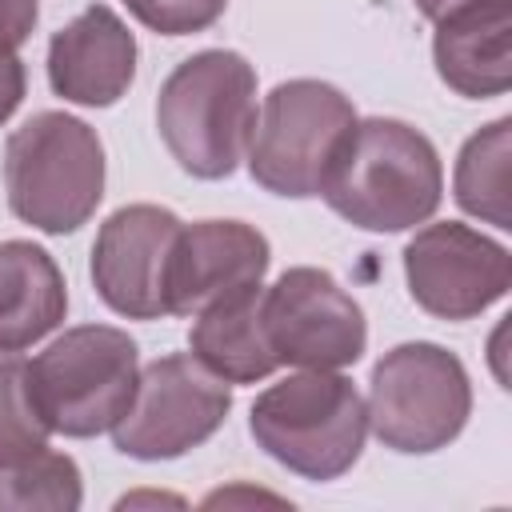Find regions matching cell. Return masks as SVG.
I'll list each match as a JSON object with an SVG mask.
<instances>
[{"mask_svg": "<svg viewBox=\"0 0 512 512\" xmlns=\"http://www.w3.org/2000/svg\"><path fill=\"white\" fill-rule=\"evenodd\" d=\"M436 76L464 100L504 96L512 84V0H468L432 20Z\"/></svg>", "mask_w": 512, "mask_h": 512, "instance_id": "5bb4252c", "label": "cell"}, {"mask_svg": "<svg viewBox=\"0 0 512 512\" xmlns=\"http://www.w3.org/2000/svg\"><path fill=\"white\" fill-rule=\"evenodd\" d=\"M264 336L280 364L352 368L368 348V320L356 296L328 268H288L260 292Z\"/></svg>", "mask_w": 512, "mask_h": 512, "instance_id": "9c48e42d", "label": "cell"}, {"mask_svg": "<svg viewBox=\"0 0 512 512\" xmlns=\"http://www.w3.org/2000/svg\"><path fill=\"white\" fill-rule=\"evenodd\" d=\"M256 68L236 48L184 56L156 92V128L172 160L196 180H224L256 132Z\"/></svg>", "mask_w": 512, "mask_h": 512, "instance_id": "7a4b0ae2", "label": "cell"}, {"mask_svg": "<svg viewBox=\"0 0 512 512\" xmlns=\"http://www.w3.org/2000/svg\"><path fill=\"white\" fill-rule=\"evenodd\" d=\"M368 428L404 456L448 448L472 416V380L456 352L432 340L388 348L368 380Z\"/></svg>", "mask_w": 512, "mask_h": 512, "instance_id": "8992f818", "label": "cell"}, {"mask_svg": "<svg viewBox=\"0 0 512 512\" xmlns=\"http://www.w3.org/2000/svg\"><path fill=\"white\" fill-rule=\"evenodd\" d=\"M228 412L232 384L192 352H168L140 368L132 404L112 424V444L132 460H176L212 440Z\"/></svg>", "mask_w": 512, "mask_h": 512, "instance_id": "ba28073f", "label": "cell"}, {"mask_svg": "<svg viewBox=\"0 0 512 512\" xmlns=\"http://www.w3.org/2000/svg\"><path fill=\"white\" fill-rule=\"evenodd\" d=\"M40 20V0H0V52H16Z\"/></svg>", "mask_w": 512, "mask_h": 512, "instance_id": "44dd1931", "label": "cell"}, {"mask_svg": "<svg viewBox=\"0 0 512 512\" xmlns=\"http://www.w3.org/2000/svg\"><path fill=\"white\" fill-rule=\"evenodd\" d=\"M68 316V284L48 248L0 240V352H24Z\"/></svg>", "mask_w": 512, "mask_h": 512, "instance_id": "9a60e30c", "label": "cell"}, {"mask_svg": "<svg viewBox=\"0 0 512 512\" xmlns=\"http://www.w3.org/2000/svg\"><path fill=\"white\" fill-rule=\"evenodd\" d=\"M248 432L288 472L328 484L364 452L368 408L340 368H304L268 384L248 408Z\"/></svg>", "mask_w": 512, "mask_h": 512, "instance_id": "3957f363", "label": "cell"}, {"mask_svg": "<svg viewBox=\"0 0 512 512\" xmlns=\"http://www.w3.org/2000/svg\"><path fill=\"white\" fill-rule=\"evenodd\" d=\"M148 32L156 36H192L212 28L228 0H120Z\"/></svg>", "mask_w": 512, "mask_h": 512, "instance_id": "ffe728a7", "label": "cell"}, {"mask_svg": "<svg viewBox=\"0 0 512 512\" xmlns=\"http://www.w3.org/2000/svg\"><path fill=\"white\" fill-rule=\"evenodd\" d=\"M508 168H512V116H500L464 140L452 172L456 204L480 224H492L500 232H512Z\"/></svg>", "mask_w": 512, "mask_h": 512, "instance_id": "e0dca14e", "label": "cell"}, {"mask_svg": "<svg viewBox=\"0 0 512 512\" xmlns=\"http://www.w3.org/2000/svg\"><path fill=\"white\" fill-rule=\"evenodd\" d=\"M184 220L160 204L116 208L92 240V284L96 296L128 320L168 316V260Z\"/></svg>", "mask_w": 512, "mask_h": 512, "instance_id": "8fae6325", "label": "cell"}, {"mask_svg": "<svg viewBox=\"0 0 512 512\" xmlns=\"http://www.w3.org/2000/svg\"><path fill=\"white\" fill-rule=\"evenodd\" d=\"M404 280L428 316L472 320L508 296L512 252L472 224L436 220L404 244Z\"/></svg>", "mask_w": 512, "mask_h": 512, "instance_id": "30bf717a", "label": "cell"}, {"mask_svg": "<svg viewBox=\"0 0 512 512\" xmlns=\"http://www.w3.org/2000/svg\"><path fill=\"white\" fill-rule=\"evenodd\" d=\"M84 504V476L68 452L36 448L0 460V512H76Z\"/></svg>", "mask_w": 512, "mask_h": 512, "instance_id": "ac0fdd59", "label": "cell"}, {"mask_svg": "<svg viewBox=\"0 0 512 512\" xmlns=\"http://www.w3.org/2000/svg\"><path fill=\"white\" fill-rule=\"evenodd\" d=\"M272 264L268 236L244 220L184 224L168 260V316H200L244 292H260Z\"/></svg>", "mask_w": 512, "mask_h": 512, "instance_id": "7c38bea8", "label": "cell"}, {"mask_svg": "<svg viewBox=\"0 0 512 512\" xmlns=\"http://www.w3.org/2000/svg\"><path fill=\"white\" fill-rule=\"evenodd\" d=\"M48 436L52 428L32 400L28 360H20L16 352H0V460L36 452L48 444Z\"/></svg>", "mask_w": 512, "mask_h": 512, "instance_id": "d6986e66", "label": "cell"}, {"mask_svg": "<svg viewBox=\"0 0 512 512\" xmlns=\"http://www.w3.org/2000/svg\"><path fill=\"white\" fill-rule=\"evenodd\" d=\"M136 80V36L108 8L88 4L48 40V84L60 100L112 108Z\"/></svg>", "mask_w": 512, "mask_h": 512, "instance_id": "4fadbf2b", "label": "cell"}, {"mask_svg": "<svg viewBox=\"0 0 512 512\" xmlns=\"http://www.w3.org/2000/svg\"><path fill=\"white\" fill-rule=\"evenodd\" d=\"M136 380L140 348L124 328L112 324L64 328L28 364L32 400L44 424L72 440L112 432V424L132 404Z\"/></svg>", "mask_w": 512, "mask_h": 512, "instance_id": "5b68a950", "label": "cell"}, {"mask_svg": "<svg viewBox=\"0 0 512 512\" xmlns=\"http://www.w3.org/2000/svg\"><path fill=\"white\" fill-rule=\"evenodd\" d=\"M320 200L364 232L416 228L444 200L440 152L420 128L396 116L356 120L324 176Z\"/></svg>", "mask_w": 512, "mask_h": 512, "instance_id": "6da1fadb", "label": "cell"}, {"mask_svg": "<svg viewBox=\"0 0 512 512\" xmlns=\"http://www.w3.org/2000/svg\"><path fill=\"white\" fill-rule=\"evenodd\" d=\"M356 120V104L336 84L312 76L280 80L256 112V132L248 144L252 180L288 200L320 196L324 176Z\"/></svg>", "mask_w": 512, "mask_h": 512, "instance_id": "52a82bcc", "label": "cell"}, {"mask_svg": "<svg viewBox=\"0 0 512 512\" xmlns=\"http://www.w3.org/2000/svg\"><path fill=\"white\" fill-rule=\"evenodd\" d=\"M28 92V68L16 52H0V128L12 120V112L20 108Z\"/></svg>", "mask_w": 512, "mask_h": 512, "instance_id": "7402d4cb", "label": "cell"}, {"mask_svg": "<svg viewBox=\"0 0 512 512\" xmlns=\"http://www.w3.org/2000/svg\"><path fill=\"white\" fill-rule=\"evenodd\" d=\"M188 348L208 372H216L228 384H256L280 368V360L264 336L260 292L232 296V300L212 304L200 316H192Z\"/></svg>", "mask_w": 512, "mask_h": 512, "instance_id": "2e32d148", "label": "cell"}, {"mask_svg": "<svg viewBox=\"0 0 512 512\" xmlns=\"http://www.w3.org/2000/svg\"><path fill=\"white\" fill-rule=\"evenodd\" d=\"M4 192L16 220L48 236L88 224L104 200V144L72 112H36L4 144Z\"/></svg>", "mask_w": 512, "mask_h": 512, "instance_id": "277c9868", "label": "cell"}, {"mask_svg": "<svg viewBox=\"0 0 512 512\" xmlns=\"http://www.w3.org/2000/svg\"><path fill=\"white\" fill-rule=\"evenodd\" d=\"M460 4H468V0H416V8H420V16H424V20H440L444 12L460 8Z\"/></svg>", "mask_w": 512, "mask_h": 512, "instance_id": "603a6c76", "label": "cell"}]
</instances>
